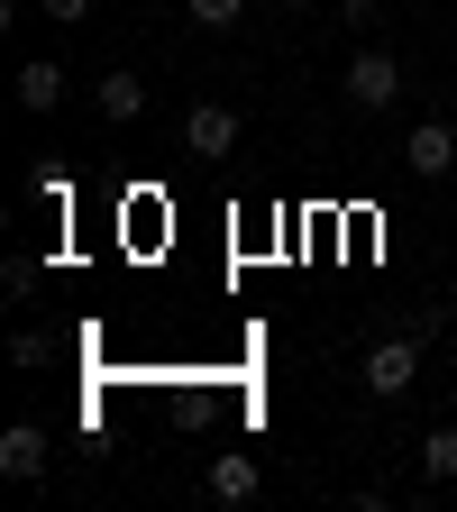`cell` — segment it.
Segmentation results:
<instances>
[{"label": "cell", "mask_w": 457, "mask_h": 512, "mask_svg": "<svg viewBox=\"0 0 457 512\" xmlns=\"http://www.w3.org/2000/svg\"><path fill=\"white\" fill-rule=\"evenodd\" d=\"M357 375H366V394H375V403H394V394H412V375H421V339H375Z\"/></svg>", "instance_id": "1"}, {"label": "cell", "mask_w": 457, "mask_h": 512, "mask_svg": "<svg viewBox=\"0 0 457 512\" xmlns=\"http://www.w3.org/2000/svg\"><path fill=\"white\" fill-rule=\"evenodd\" d=\"M348 101H357V110H394V101H403V64L384 55V46L348 55Z\"/></svg>", "instance_id": "2"}, {"label": "cell", "mask_w": 457, "mask_h": 512, "mask_svg": "<svg viewBox=\"0 0 457 512\" xmlns=\"http://www.w3.org/2000/svg\"><path fill=\"white\" fill-rule=\"evenodd\" d=\"M183 147H192V156H229V147H238V110H229V101H192V110H183Z\"/></svg>", "instance_id": "3"}, {"label": "cell", "mask_w": 457, "mask_h": 512, "mask_svg": "<svg viewBox=\"0 0 457 512\" xmlns=\"http://www.w3.org/2000/svg\"><path fill=\"white\" fill-rule=\"evenodd\" d=\"M403 165H412L421 183H439V174L457 165V128H448V119H421L412 138H403Z\"/></svg>", "instance_id": "4"}, {"label": "cell", "mask_w": 457, "mask_h": 512, "mask_svg": "<svg viewBox=\"0 0 457 512\" xmlns=\"http://www.w3.org/2000/svg\"><path fill=\"white\" fill-rule=\"evenodd\" d=\"M202 494H211V503H256V458H238V448H229V458H211Z\"/></svg>", "instance_id": "5"}, {"label": "cell", "mask_w": 457, "mask_h": 512, "mask_svg": "<svg viewBox=\"0 0 457 512\" xmlns=\"http://www.w3.org/2000/svg\"><path fill=\"white\" fill-rule=\"evenodd\" d=\"M0 467H10V476H46V430L10 421V430H0Z\"/></svg>", "instance_id": "6"}, {"label": "cell", "mask_w": 457, "mask_h": 512, "mask_svg": "<svg viewBox=\"0 0 457 512\" xmlns=\"http://www.w3.org/2000/svg\"><path fill=\"white\" fill-rule=\"evenodd\" d=\"M55 101H64V64H19V110H37V119H46Z\"/></svg>", "instance_id": "7"}, {"label": "cell", "mask_w": 457, "mask_h": 512, "mask_svg": "<svg viewBox=\"0 0 457 512\" xmlns=\"http://www.w3.org/2000/svg\"><path fill=\"white\" fill-rule=\"evenodd\" d=\"M138 110H147V83L138 74H110L101 83V119H138Z\"/></svg>", "instance_id": "8"}, {"label": "cell", "mask_w": 457, "mask_h": 512, "mask_svg": "<svg viewBox=\"0 0 457 512\" xmlns=\"http://www.w3.org/2000/svg\"><path fill=\"white\" fill-rule=\"evenodd\" d=\"M421 476L439 485V476H457V421H439L430 439H421Z\"/></svg>", "instance_id": "9"}, {"label": "cell", "mask_w": 457, "mask_h": 512, "mask_svg": "<svg viewBox=\"0 0 457 512\" xmlns=\"http://www.w3.org/2000/svg\"><path fill=\"white\" fill-rule=\"evenodd\" d=\"M183 10L202 19V28H238V19H247V0H183Z\"/></svg>", "instance_id": "10"}, {"label": "cell", "mask_w": 457, "mask_h": 512, "mask_svg": "<svg viewBox=\"0 0 457 512\" xmlns=\"http://www.w3.org/2000/svg\"><path fill=\"white\" fill-rule=\"evenodd\" d=\"M46 19H55V28H74V19H92V0H46Z\"/></svg>", "instance_id": "11"}, {"label": "cell", "mask_w": 457, "mask_h": 512, "mask_svg": "<svg viewBox=\"0 0 457 512\" xmlns=\"http://www.w3.org/2000/svg\"><path fill=\"white\" fill-rule=\"evenodd\" d=\"M330 10H339V19H348V28H366V19H375V10H384V0H330Z\"/></svg>", "instance_id": "12"}, {"label": "cell", "mask_w": 457, "mask_h": 512, "mask_svg": "<svg viewBox=\"0 0 457 512\" xmlns=\"http://www.w3.org/2000/svg\"><path fill=\"white\" fill-rule=\"evenodd\" d=\"M284 10H320V0H284Z\"/></svg>", "instance_id": "13"}]
</instances>
